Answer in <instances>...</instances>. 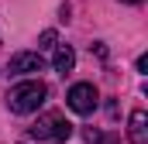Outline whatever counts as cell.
I'll use <instances>...</instances> for the list:
<instances>
[{"mask_svg":"<svg viewBox=\"0 0 148 144\" xmlns=\"http://www.w3.org/2000/svg\"><path fill=\"white\" fill-rule=\"evenodd\" d=\"M52 65H55V72H73L76 65V52H73V45H55V58H52Z\"/></svg>","mask_w":148,"mask_h":144,"instance_id":"obj_6","label":"cell"},{"mask_svg":"<svg viewBox=\"0 0 148 144\" xmlns=\"http://www.w3.org/2000/svg\"><path fill=\"white\" fill-rule=\"evenodd\" d=\"M97 103H100V93H97L93 82H76L66 93V107L73 110V113H79V117H90L97 110Z\"/></svg>","mask_w":148,"mask_h":144,"instance_id":"obj_3","label":"cell"},{"mask_svg":"<svg viewBox=\"0 0 148 144\" xmlns=\"http://www.w3.org/2000/svg\"><path fill=\"white\" fill-rule=\"evenodd\" d=\"M121 3H141V0H121Z\"/></svg>","mask_w":148,"mask_h":144,"instance_id":"obj_8","label":"cell"},{"mask_svg":"<svg viewBox=\"0 0 148 144\" xmlns=\"http://www.w3.org/2000/svg\"><path fill=\"white\" fill-rule=\"evenodd\" d=\"M55 41H59V35H55V31H41V38H38V48H55Z\"/></svg>","mask_w":148,"mask_h":144,"instance_id":"obj_7","label":"cell"},{"mask_svg":"<svg viewBox=\"0 0 148 144\" xmlns=\"http://www.w3.org/2000/svg\"><path fill=\"white\" fill-rule=\"evenodd\" d=\"M45 69V58H41V52H17V55H10L7 58V79L14 75H31V72H41Z\"/></svg>","mask_w":148,"mask_h":144,"instance_id":"obj_4","label":"cell"},{"mask_svg":"<svg viewBox=\"0 0 148 144\" xmlns=\"http://www.w3.org/2000/svg\"><path fill=\"white\" fill-rule=\"evenodd\" d=\"M127 137L131 144H148V113L145 110H134L131 120H127Z\"/></svg>","mask_w":148,"mask_h":144,"instance_id":"obj_5","label":"cell"},{"mask_svg":"<svg viewBox=\"0 0 148 144\" xmlns=\"http://www.w3.org/2000/svg\"><path fill=\"white\" fill-rule=\"evenodd\" d=\"M45 96H48V86L41 82V79H28V82H17L10 93H7V110L10 113H35L41 103H45Z\"/></svg>","mask_w":148,"mask_h":144,"instance_id":"obj_1","label":"cell"},{"mask_svg":"<svg viewBox=\"0 0 148 144\" xmlns=\"http://www.w3.org/2000/svg\"><path fill=\"white\" fill-rule=\"evenodd\" d=\"M28 134H31V141H38V144H62V141L73 137V124L66 120V113L52 110V113L38 117L35 124L28 127Z\"/></svg>","mask_w":148,"mask_h":144,"instance_id":"obj_2","label":"cell"}]
</instances>
